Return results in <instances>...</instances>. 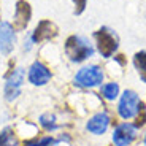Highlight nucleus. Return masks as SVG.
Wrapping results in <instances>:
<instances>
[{"label": "nucleus", "mask_w": 146, "mask_h": 146, "mask_svg": "<svg viewBox=\"0 0 146 146\" xmlns=\"http://www.w3.org/2000/svg\"><path fill=\"white\" fill-rule=\"evenodd\" d=\"M65 52L73 62H83L84 59H88L89 56L94 54V49L89 44V41L83 36L72 35L67 38L65 41Z\"/></svg>", "instance_id": "obj_1"}, {"label": "nucleus", "mask_w": 146, "mask_h": 146, "mask_svg": "<svg viewBox=\"0 0 146 146\" xmlns=\"http://www.w3.org/2000/svg\"><path fill=\"white\" fill-rule=\"evenodd\" d=\"M94 38L97 41V48H99L100 54L103 57H111L113 52L117 49L119 44V38L117 35L108 27H102L94 33Z\"/></svg>", "instance_id": "obj_2"}, {"label": "nucleus", "mask_w": 146, "mask_h": 146, "mask_svg": "<svg viewBox=\"0 0 146 146\" xmlns=\"http://www.w3.org/2000/svg\"><path fill=\"white\" fill-rule=\"evenodd\" d=\"M103 80V73L102 70L97 65H91L86 67V68L80 70L76 73V78H75V83L83 86V88H92V86H97L100 84Z\"/></svg>", "instance_id": "obj_3"}, {"label": "nucleus", "mask_w": 146, "mask_h": 146, "mask_svg": "<svg viewBox=\"0 0 146 146\" xmlns=\"http://www.w3.org/2000/svg\"><path fill=\"white\" fill-rule=\"evenodd\" d=\"M30 16H32V8H30L29 2L26 0H18L16 2V13L15 19H13V30H24L27 24L30 22Z\"/></svg>", "instance_id": "obj_4"}, {"label": "nucleus", "mask_w": 146, "mask_h": 146, "mask_svg": "<svg viewBox=\"0 0 146 146\" xmlns=\"http://www.w3.org/2000/svg\"><path fill=\"white\" fill-rule=\"evenodd\" d=\"M138 95L135 94L133 91H125L121 97V102H119V114L125 119L132 117L133 114L138 111Z\"/></svg>", "instance_id": "obj_5"}, {"label": "nucleus", "mask_w": 146, "mask_h": 146, "mask_svg": "<svg viewBox=\"0 0 146 146\" xmlns=\"http://www.w3.org/2000/svg\"><path fill=\"white\" fill-rule=\"evenodd\" d=\"M57 33H59V30H57L54 22L48 21V19H43V21L38 22V26L33 30L32 40L35 41V43H41V41H44V40H52V38H56Z\"/></svg>", "instance_id": "obj_6"}, {"label": "nucleus", "mask_w": 146, "mask_h": 146, "mask_svg": "<svg viewBox=\"0 0 146 146\" xmlns=\"http://www.w3.org/2000/svg\"><path fill=\"white\" fill-rule=\"evenodd\" d=\"M15 46V33L13 27L8 22H0V51L3 54H10Z\"/></svg>", "instance_id": "obj_7"}, {"label": "nucleus", "mask_w": 146, "mask_h": 146, "mask_svg": "<svg viewBox=\"0 0 146 146\" xmlns=\"http://www.w3.org/2000/svg\"><path fill=\"white\" fill-rule=\"evenodd\" d=\"M51 80V72L41 62H35L29 70V81L35 86H43Z\"/></svg>", "instance_id": "obj_8"}, {"label": "nucleus", "mask_w": 146, "mask_h": 146, "mask_svg": "<svg viewBox=\"0 0 146 146\" xmlns=\"http://www.w3.org/2000/svg\"><path fill=\"white\" fill-rule=\"evenodd\" d=\"M22 78H24V72L22 68H18L16 72H13L10 75L7 81V86H5V95H7L8 100H13L19 95V89H21L22 84Z\"/></svg>", "instance_id": "obj_9"}, {"label": "nucleus", "mask_w": 146, "mask_h": 146, "mask_svg": "<svg viewBox=\"0 0 146 146\" xmlns=\"http://www.w3.org/2000/svg\"><path fill=\"white\" fill-rule=\"evenodd\" d=\"M133 138H135V130L129 124L119 125L113 133V141L116 146H127L133 141Z\"/></svg>", "instance_id": "obj_10"}, {"label": "nucleus", "mask_w": 146, "mask_h": 146, "mask_svg": "<svg viewBox=\"0 0 146 146\" xmlns=\"http://www.w3.org/2000/svg\"><path fill=\"white\" fill-rule=\"evenodd\" d=\"M108 122H110V119H108V116H106L105 113L95 114V116L88 122V130L92 132V133H97V135H100V133H103V132L106 130V127H108Z\"/></svg>", "instance_id": "obj_11"}, {"label": "nucleus", "mask_w": 146, "mask_h": 146, "mask_svg": "<svg viewBox=\"0 0 146 146\" xmlns=\"http://www.w3.org/2000/svg\"><path fill=\"white\" fill-rule=\"evenodd\" d=\"M133 65L138 70L141 80L146 83V51H140L133 56Z\"/></svg>", "instance_id": "obj_12"}, {"label": "nucleus", "mask_w": 146, "mask_h": 146, "mask_svg": "<svg viewBox=\"0 0 146 146\" xmlns=\"http://www.w3.org/2000/svg\"><path fill=\"white\" fill-rule=\"evenodd\" d=\"M16 145V137L11 127H7L0 133V146H15Z\"/></svg>", "instance_id": "obj_13"}, {"label": "nucleus", "mask_w": 146, "mask_h": 146, "mask_svg": "<svg viewBox=\"0 0 146 146\" xmlns=\"http://www.w3.org/2000/svg\"><path fill=\"white\" fill-rule=\"evenodd\" d=\"M117 92H119V86H117L116 83H110V84H105L102 88V94L105 95L108 100H113L116 99Z\"/></svg>", "instance_id": "obj_14"}, {"label": "nucleus", "mask_w": 146, "mask_h": 146, "mask_svg": "<svg viewBox=\"0 0 146 146\" xmlns=\"http://www.w3.org/2000/svg\"><path fill=\"white\" fill-rule=\"evenodd\" d=\"M40 124L43 125L44 129H48V130H51V129H56V127H57V125H56V117L52 116L51 113L43 114V116L40 117Z\"/></svg>", "instance_id": "obj_15"}, {"label": "nucleus", "mask_w": 146, "mask_h": 146, "mask_svg": "<svg viewBox=\"0 0 146 146\" xmlns=\"http://www.w3.org/2000/svg\"><path fill=\"white\" fill-rule=\"evenodd\" d=\"M146 124V106L143 102L138 103V116L135 121V127H143Z\"/></svg>", "instance_id": "obj_16"}, {"label": "nucleus", "mask_w": 146, "mask_h": 146, "mask_svg": "<svg viewBox=\"0 0 146 146\" xmlns=\"http://www.w3.org/2000/svg\"><path fill=\"white\" fill-rule=\"evenodd\" d=\"M75 2V15H81L86 8V2L88 0H73Z\"/></svg>", "instance_id": "obj_17"}, {"label": "nucleus", "mask_w": 146, "mask_h": 146, "mask_svg": "<svg viewBox=\"0 0 146 146\" xmlns=\"http://www.w3.org/2000/svg\"><path fill=\"white\" fill-rule=\"evenodd\" d=\"M145 145H146V137H145Z\"/></svg>", "instance_id": "obj_18"}, {"label": "nucleus", "mask_w": 146, "mask_h": 146, "mask_svg": "<svg viewBox=\"0 0 146 146\" xmlns=\"http://www.w3.org/2000/svg\"><path fill=\"white\" fill-rule=\"evenodd\" d=\"M24 146H29V145H27V143H26V145H24Z\"/></svg>", "instance_id": "obj_19"}]
</instances>
